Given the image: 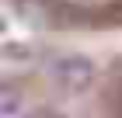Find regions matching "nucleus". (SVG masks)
Returning a JSON list of instances; mask_svg holds the SVG:
<instances>
[{
	"label": "nucleus",
	"mask_w": 122,
	"mask_h": 118,
	"mask_svg": "<svg viewBox=\"0 0 122 118\" xmlns=\"http://www.w3.org/2000/svg\"><path fill=\"white\" fill-rule=\"evenodd\" d=\"M46 76H49V83H52L59 94L73 97V94H84L94 83V63L84 59V56H73V52H59V56L49 59Z\"/></svg>",
	"instance_id": "f257e3e1"
},
{
	"label": "nucleus",
	"mask_w": 122,
	"mask_h": 118,
	"mask_svg": "<svg viewBox=\"0 0 122 118\" xmlns=\"http://www.w3.org/2000/svg\"><path fill=\"white\" fill-rule=\"evenodd\" d=\"M4 56H7V59H35V45H14V42H10V45L4 49Z\"/></svg>",
	"instance_id": "7ed1b4c3"
},
{
	"label": "nucleus",
	"mask_w": 122,
	"mask_h": 118,
	"mask_svg": "<svg viewBox=\"0 0 122 118\" xmlns=\"http://www.w3.org/2000/svg\"><path fill=\"white\" fill-rule=\"evenodd\" d=\"M28 118H63L59 111H49V108H42V111H31Z\"/></svg>",
	"instance_id": "20e7f679"
},
{
	"label": "nucleus",
	"mask_w": 122,
	"mask_h": 118,
	"mask_svg": "<svg viewBox=\"0 0 122 118\" xmlns=\"http://www.w3.org/2000/svg\"><path fill=\"white\" fill-rule=\"evenodd\" d=\"M18 104H21L18 90H10V87H4V94H0V111H4L7 118H14V115H18Z\"/></svg>",
	"instance_id": "f03ea898"
}]
</instances>
